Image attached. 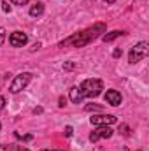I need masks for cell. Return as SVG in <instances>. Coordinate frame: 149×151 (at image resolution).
<instances>
[{"label":"cell","mask_w":149,"mask_h":151,"mask_svg":"<svg viewBox=\"0 0 149 151\" xmlns=\"http://www.w3.org/2000/svg\"><path fill=\"white\" fill-rule=\"evenodd\" d=\"M105 30V27L104 25H95L93 28H88V30H84V32H81V34H75L72 37L65 39L63 42H60V47H63V46H67V44H72L74 47H82V46H86V44H90L93 39H97L98 34H102Z\"/></svg>","instance_id":"cell-1"},{"label":"cell","mask_w":149,"mask_h":151,"mask_svg":"<svg viewBox=\"0 0 149 151\" xmlns=\"http://www.w3.org/2000/svg\"><path fill=\"white\" fill-rule=\"evenodd\" d=\"M81 90H82V93H84V97H90V99H95V97H98L100 93H102V90H104V83L100 81V79H86V81H82V84L79 86Z\"/></svg>","instance_id":"cell-2"},{"label":"cell","mask_w":149,"mask_h":151,"mask_svg":"<svg viewBox=\"0 0 149 151\" xmlns=\"http://www.w3.org/2000/svg\"><path fill=\"white\" fill-rule=\"evenodd\" d=\"M148 55H149V44L146 42V40H142V42L135 44V46L130 49V55H128V62H130V63H137V62L144 60Z\"/></svg>","instance_id":"cell-3"},{"label":"cell","mask_w":149,"mask_h":151,"mask_svg":"<svg viewBox=\"0 0 149 151\" xmlns=\"http://www.w3.org/2000/svg\"><path fill=\"white\" fill-rule=\"evenodd\" d=\"M30 79H32V74H30V72H21V74H18L12 79V83H11V88H9L11 93H19L21 90H25V88L28 86Z\"/></svg>","instance_id":"cell-4"},{"label":"cell","mask_w":149,"mask_h":151,"mask_svg":"<svg viewBox=\"0 0 149 151\" xmlns=\"http://www.w3.org/2000/svg\"><path fill=\"white\" fill-rule=\"evenodd\" d=\"M112 134H114V130H112L111 127H98L97 130H93L91 134H90V141L91 142H97V141H100V139H109L112 137Z\"/></svg>","instance_id":"cell-5"},{"label":"cell","mask_w":149,"mask_h":151,"mask_svg":"<svg viewBox=\"0 0 149 151\" xmlns=\"http://www.w3.org/2000/svg\"><path fill=\"white\" fill-rule=\"evenodd\" d=\"M91 125H97V127H111L112 123H116V116L112 114H98V116H91L90 118Z\"/></svg>","instance_id":"cell-6"},{"label":"cell","mask_w":149,"mask_h":151,"mask_svg":"<svg viewBox=\"0 0 149 151\" xmlns=\"http://www.w3.org/2000/svg\"><path fill=\"white\" fill-rule=\"evenodd\" d=\"M27 42H28V35L25 32H19V30L18 32H12L11 37H9V44L12 47H23Z\"/></svg>","instance_id":"cell-7"},{"label":"cell","mask_w":149,"mask_h":151,"mask_svg":"<svg viewBox=\"0 0 149 151\" xmlns=\"http://www.w3.org/2000/svg\"><path fill=\"white\" fill-rule=\"evenodd\" d=\"M121 100H123V97H121V93L117 90H107V93H105V102L107 104L116 107V106L121 104Z\"/></svg>","instance_id":"cell-8"},{"label":"cell","mask_w":149,"mask_h":151,"mask_svg":"<svg viewBox=\"0 0 149 151\" xmlns=\"http://www.w3.org/2000/svg\"><path fill=\"white\" fill-rule=\"evenodd\" d=\"M69 95H70V100H72L74 104H81V102L84 100V93H82V90H81L79 86H72Z\"/></svg>","instance_id":"cell-9"},{"label":"cell","mask_w":149,"mask_h":151,"mask_svg":"<svg viewBox=\"0 0 149 151\" xmlns=\"http://www.w3.org/2000/svg\"><path fill=\"white\" fill-rule=\"evenodd\" d=\"M42 14H44V4H42V2H37L35 5L30 7V16L39 18V16H42Z\"/></svg>","instance_id":"cell-10"},{"label":"cell","mask_w":149,"mask_h":151,"mask_svg":"<svg viewBox=\"0 0 149 151\" xmlns=\"http://www.w3.org/2000/svg\"><path fill=\"white\" fill-rule=\"evenodd\" d=\"M119 35H123V32H119V30H114V32H109V34L102 35V40H104V42H111V40H114V39H117Z\"/></svg>","instance_id":"cell-11"},{"label":"cell","mask_w":149,"mask_h":151,"mask_svg":"<svg viewBox=\"0 0 149 151\" xmlns=\"http://www.w3.org/2000/svg\"><path fill=\"white\" fill-rule=\"evenodd\" d=\"M0 151H18V146H14V144H2Z\"/></svg>","instance_id":"cell-12"},{"label":"cell","mask_w":149,"mask_h":151,"mask_svg":"<svg viewBox=\"0 0 149 151\" xmlns=\"http://www.w3.org/2000/svg\"><path fill=\"white\" fill-rule=\"evenodd\" d=\"M14 135H16L18 139H21V141H32V135H21V134H18V132H16Z\"/></svg>","instance_id":"cell-13"},{"label":"cell","mask_w":149,"mask_h":151,"mask_svg":"<svg viewBox=\"0 0 149 151\" xmlns=\"http://www.w3.org/2000/svg\"><path fill=\"white\" fill-rule=\"evenodd\" d=\"M2 11H4V12H11V5H9L5 0L2 2Z\"/></svg>","instance_id":"cell-14"},{"label":"cell","mask_w":149,"mask_h":151,"mask_svg":"<svg viewBox=\"0 0 149 151\" xmlns=\"http://www.w3.org/2000/svg\"><path fill=\"white\" fill-rule=\"evenodd\" d=\"M11 2H12L14 5H27L30 0H11Z\"/></svg>","instance_id":"cell-15"},{"label":"cell","mask_w":149,"mask_h":151,"mask_svg":"<svg viewBox=\"0 0 149 151\" xmlns=\"http://www.w3.org/2000/svg\"><path fill=\"white\" fill-rule=\"evenodd\" d=\"M4 42H5V30L0 27V46H2Z\"/></svg>","instance_id":"cell-16"},{"label":"cell","mask_w":149,"mask_h":151,"mask_svg":"<svg viewBox=\"0 0 149 151\" xmlns=\"http://www.w3.org/2000/svg\"><path fill=\"white\" fill-rule=\"evenodd\" d=\"M121 55H123V51H121L119 47H116V49H114V53H112V56H114V58H119Z\"/></svg>","instance_id":"cell-17"},{"label":"cell","mask_w":149,"mask_h":151,"mask_svg":"<svg viewBox=\"0 0 149 151\" xmlns=\"http://www.w3.org/2000/svg\"><path fill=\"white\" fill-rule=\"evenodd\" d=\"M100 106H86V111H100Z\"/></svg>","instance_id":"cell-18"},{"label":"cell","mask_w":149,"mask_h":151,"mask_svg":"<svg viewBox=\"0 0 149 151\" xmlns=\"http://www.w3.org/2000/svg\"><path fill=\"white\" fill-rule=\"evenodd\" d=\"M72 134H74V128H72V127H65V135H67V137H70Z\"/></svg>","instance_id":"cell-19"},{"label":"cell","mask_w":149,"mask_h":151,"mask_svg":"<svg viewBox=\"0 0 149 151\" xmlns=\"http://www.w3.org/2000/svg\"><path fill=\"white\" fill-rule=\"evenodd\" d=\"M63 69H65V70H72V69H74V63H72V62H69V63H65V65H63Z\"/></svg>","instance_id":"cell-20"},{"label":"cell","mask_w":149,"mask_h":151,"mask_svg":"<svg viewBox=\"0 0 149 151\" xmlns=\"http://www.w3.org/2000/svg\"><path fill=\"white\" fill-rule=\"evenodd\" d=\"M4 107H5V99H4V97L0 95V111H2Z\"/></svg>","instance_id":"cell-21"},{"label":"cell","mask_w":149,"mask_h":151,"mask_svg":"<svg viewBox=\"0 0 149 151\" xmlns=\"http://www.w3.org/2000/svg\"><path fill=\"white\" fill-rule=\"evenodd\" d=\"M58 106H60V107H63V106H65V99H60V104H58Z\"/></svg>","instance_id":"cell-22"},{"label":"cell","mask_w":149,"mask_h":151,"mask_svg":"<svg viewBox=\"0 0 149 151\" xmlns=\"http://www.w3.org/2000/svg\"><path fill=\"white\" fill-rule=\"evenodd\" d=\"M102 2H105V4H114L116 0H102Z\"/></svg>","instance_id":"cell-23"},{"label":"cell","mask_w":149,"mask_h":151,"mask_svg":"<svg viewBox=\"0 0 149 151\" xmlns=\"http://www.w3.org/2000/svg\"><path fill=\"white\" fill-rule=\"evenodd\" d=\"M18 151H30V150H27V148H21V150H18Z\"/></svg>","instance_id":"cell-24"},{"label":"cell","mask_w":149,"mask_h":151,"mask_svg":"<svg viewBox=\"0 0 149 151\" xmlns=\"http://www.w3.org/2000/svg\"><path fill=\"white\" fill-rule=\"evenodd\" d=\"M42 151H60V150H42Z\"/></svg>","instance_id":"cell-25"},{"label":"cell","mask_w":149,"mask_h":151,"mask_svg":"<svg viewBox=\"0 0 149 151\" xmlns=\"http://www.w3.org/2000/svg\"><path fill=\"white\" fill-rule=\"evenodd\" d=\"M0 128H2V123H0Z\"/></svg>","instance_id":"cell-26"}]
</instances>
